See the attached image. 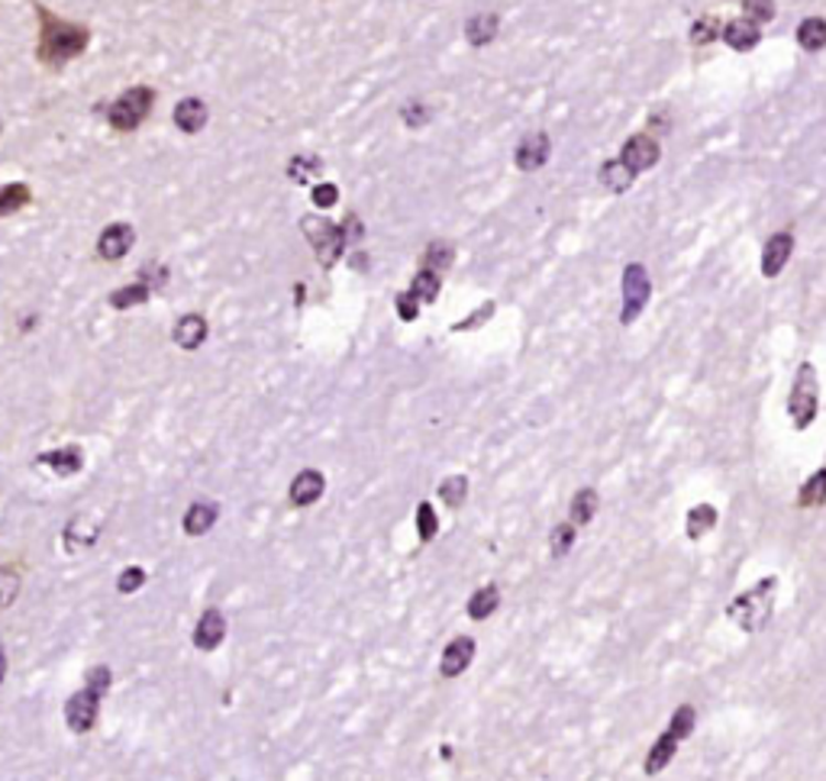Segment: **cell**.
<instances>
[{
	"instance_id": "29",
	"label": "cell",
	"mask_w": 826,
	"mask_h": 781,
	"mask_svg": "<svg viewBox=\"0 0 826 781\" xmlns=\"http://www.w3.org/2000/svg\"><path fill=\"white\" fill-rule=\"evenodd\" d=\"M465 494H469V479L465 475H452L439 485V497L445 501V507L459 510L465 504Z\"/></svg>"
},
{
	"instance_id": "26",
	"label": "cell",
	"mask_w": 826,
	"mask_h": 781,
	"mask_svg": "<svg viewBox=\"0 0 826 781\" xmlns=\"http://www.w3.org/2000/svg\"><path fill=\"white\" fill-rule=\"evenodd\" d=\"M597 504H601V497H597V491L594 488H582L575 497H572V524L579 527V524H591L594 520V514H597Z\"/></svg>"
},
{
	"instance_id": "15",
	"label": "cell",
	"mask_w": 826,
	"mask_h": 781,
	"mask_svg": "<svg viewBox=\"0 0 826 781\" xmlns=\"http://www.w3.org/2000/svg\"><path fill=\"white\" fill-rule=\"evenodd\" d=\"M223 636H227V620H223V614H220V610H207V614L197 620V627H195L197 649L210 652V649H217V646L223 642Z\"/></svg>"
},
{
	"instance_id": "23",
	"label": "cell",
	"mask_w": 826,
	"mask_h": 781,
	"mask_svg": "<svg viewBox=\"0 0 826 781\" xmlns=\"http://www.w3.org/2000/svg\"><path fill=\"white\" fill-rule=\"evenodd\" d=\"M217 524V504H195L185 514V534L188 537H203Z\"/></svg>"
},
{
	"instance_id": "18",
	"label": "cell",
	"mask_w": 826,
	"mask_h": 781,
	"mask_svg": "<svg viewBox=\"0 0 826 781\" xmlns=\"http://www.w3.org/2000/svg\"><path fill=\"white\" fill-rule=\"evenodd\" d=\"M597 175H601V185H604L607 191H614V195H624L632 182H636V172H632L624 158H610V162H604Z\"/></svg>"
},
{
	"instance_id": "16",
	"label": "cell",
	"mask_w": 826,
	"mask_h": 781,
	"mask_svg": "<svg viewBox=\"0 0 826 781\" xmlns=\"http://www.w3.org/2000/svg\"><path fill=\"white\" fill-rule=\"evenodd\" d=\"M724 40H727L729 50L736 52H752L759 46V40H762V30H759V23H752V20H733L724 26Z\"/></svg>"
},
{
	"instance_id": "35",
	"label": "cell",
	"mask_w": 826,
	"mask_h": 781,
	"mask_svg": "<svg viewBox=\"0 0 826 781\" xmlns=\"http://www.w3.org/2000/svg\"><path fill=\"white\" fill-rule=\"evenodd\" d=\"M417 534H420V539H423V542L437 539V534H439L437 514H433V507H430L427 501H423V504L417 507Z\"/></svg>"
},
{
	"instance_id": "4",
	"label": "cell",
	"mask_w": 826,
	"mask_h": 781,
	"mask_svg": "<svg viewBox=\"0 0 826 781\" xmlns=\"http://www.w3.org/2000/svg\"><path fill=\"white\" fill-rule=\"evenodd\" d=\"M152 107H155V91L146 88V85H140V88H130L126 95H120V98L110 103L107 120H110V127L117 133H133V130H140L146 123Z\"/></svg>"
},
{
	"instance_id": "3",
	"label": "cell",
	"mask_w": 826,
	"mask_h": 781,
	"mask_svg": "<svg viewBox=\"0 0 826 781\" xmlns=\"http://www.w3.org/2000/svg\"><path fill=\"white\" fill-rule=\"evenodd\" d=\"M775 579H766L756 587H749L746 594H739L733 604L727 607V614L733 620H739L742 630L749 634H759L766 624H769V614H772V597H775Z\"/></svg>"
},
{
	"instance_id": "30",
	"label": "cell",
	"mask_w": 826,
	"mask_h": 781,
	"mask_svg": "<svg viewBox=\"0 0 826 781\" xmlns=\"http://www.w3.org/2000/svg\"><path fill=\"white\" fill-rule=\"evenodd\" d=\"M410 292L417 294L420 297V304L427 300H437V294H439V272H433V268H420L417 275H414V285H410Z\"/></svg>"
},
{
	"instance_id": "41",
	"label": "cell",
	"mask_w": 826,
	"mask_h": 781,
	"mask_svg": "<svg viewBox=\"0 0 826 781\" xmlns=\"http://www.w3.org/2000/svg\"><path fill=\"white\" fill-rule=\"evenodd\" d=\"M491 314H494V304H485V307H482V314H478V310H475V314H469L462 323H455V327H452V333H465V330H472V327H482Z\"/></svg>"
},
{
	"instance_id": "9",
	"label": "cell",
	"mask_w": 826,
	"mask_h": 781,
	"mask_svg": "<svg viewBox=\"0 0 826 781\" xmlns=\"http://www.w3.org/2000/svg\"><path fill=\"white\" fill-rule=\"evenodd\" d=\"M549 152H552L549 136H546L542 130H536V133H530V136H524V140H520V146H517V152H514L517 168H520V172H536V168H542V165L549 162Z\"/></svg>"
},
{
	"instance_id": "2",
	"label": "cell",
	"mask_w": 826,
	"mask_h": 781,
	"mask_svg": "<svg viewBox=\"0 0 826 781\" xmlns=\"http://www.w3.org/2000/svg\"><path fill=\"white\" fill-rule=\"evenodd\" d=\"M107 684H110V669L95 666V669L88 672V684H85L78 694H71V697H68V704H65V721H68V730L71 733L95 730V724H98V714H100V697H103Z\"/></svg>"
},
{
	"instance_id": "40",
	"label": "cell",
	"mask_w": 826,
	"mask_h": 781,
	"mask_svg": "<svg viewBox=\"0 0 826 781\" xmlns=\"http://www.w3.org/2000/svg\"><path fill=\"white\" fill-rule=\"evenodd\" d=\"M397 314H400V320H417V314H420V297L414 292L400 294V297H397Z\"/></svg>"
},
{
	"instance_id": "37",
	"label": "cell",
	"mask_w": 826,
	"mask_h": 781,
	"mask_svg": "<svg viewBox=\"0 0 826 781\" xmlns=\"http://www.w3.org/2000/svg\"><path fill=\"white\" fill-rule=\"evenodd\" d=\"M572 546H575V524H565V527L552 530V556L555 559H562Z\"/></svg>"
},
{
	"instance_id": "10",
	"label": "cell",
	"mask_w": 826,
	"mask_h": 781,
	"mask_svg": "<svg viewBox=\"0 0 826 781\" xmlns=\"http://www.w3.org/2000/svg\"><path fill=\"white\" fill-rule=\"evenodd\" d=\"M620 158L639 175V172H646V168H652V165L659 162V143H656L649 133H636V136H630V140L624 143Z\"/></svg>"
},
{
	"instance_id": "25",
	"label": "cell",
	"mask_w": 826,
	"mask_h": 781,
	"mask_svg": "<svg viewBox=\"0 0 826 781\" xmlns=\"http://www.w3.org/2000/svg\"><path fill=\"white\" fill-rule=\"evenodd\" d=\"M497 604H500V591L494 585L482 587V591H475L472 601H469V617H472V620H487V617L497 610Z\"/></svg>"
},
{
	"instance_id": "33",
	"label": "cell",
	"mask_w": 826,
	"mask_h": 781,
	"mask_svg": "<svg viewBox=\"0 0 826 781\" xmlns=\"http://www.w3.org/2000/svg\"><path fill=\"white\" fill-rule=\"evenodd\" d=\"M452 258H455L452 245H445V243L427 245V252H423V268L442 272V268H449V265H452Z\"/></svg>"
},
{
	"instance_id": "12",
	"label": "cell",
	"mask_w": 826,
	"mask_h": 781,
	"mask_svg": "<svg viewBox=\"0 0 826 781\" xmlns=\"http://www.w3.org/2000/svg\"><path fill=\"white\" fill-rule=\"evenodd\" d=\"M133 243H136L133 227H126V223H113V227H107V230L100 233V240H98L100 258H107V262H120V258L133 249Z\"/></svg>"
},
{
	"instance_id": "1",
	"label": "cell",
	"mask_w": 826,
	"mask_h": 781,
	"mask_svg": "<svg viewBox=\"0 0 826 781\" xmlns=\"http://www.w3.org/2000/svg\"><path fill=\"white\" fill-rule=\"evenodd\" d=\"M33 3H36V16H40V62L52 72H58L88 50L91 30L85 23H68V20L55 16L40 0H33Z\"/></svg>"
},
{
	"instance_id": "24",
	"label": "cell",
	"mask_w": 826,
	"mask_h": 781,
	"mask_svg": "<svg viewBox=\"0 0 826 781\" xmlns=\"http://www.w3.org/2000/svg\"><path fill=\"white\" fill-rule=\"evenodd\" d=\"M797 43H801V50L807 52L826 50V20H821V16H807V20L797 26Z\"/></svg>"
},
{
	"instance_id": "11",
	"label": "cell",
	"mask_w": 826,
	"mask_h": 781,
	"mask_svg": "<svg viewBox=\"0 0 826 781\" xmlns=\"http://www.w3.org/2000/svg\"><path fill=\"white\" fill-rule=\"evenodd\" d=\"M472 659H475V639H472V636H459V639H452V642L445 646L442 662H439V672H442L445 679H455V675H462V672L472 666Z\"/></svg>"
},
{
	"instance_id": "17",
	"label": "cell",
	"mask_w": 826,
	"mask_h": 781,
	"mask_svg": "<svg viewBox=\"0 0 826 781\" xmlns=\"http://www.w3.org/2000/svg\"><path fill=\"white\" fill-rule=\"evenodd\" d=\"M207 117H210V113H207V103L197 98L181 100V103L175 107V123H178V130L188 133V136H195V133H200V130L207 127Z\"/></svg>"
},
{
	"instance_id": "6",
	"label": "cell",
	"mask_w": 826,
	"mask_h": 781,
	"mask_svg": "<svg viewBox=\"0 0 826 781\" xmlns=\"http://www.w3.org/2000/svg\"><path fill=\"white\" fill-rule=\"evenodd\" d=\"M788 414L797 430H807L817 417V369L811 362H801L794 388L788 397Z\"/></svg>"
},
{
	"instance_id": "42",
	"label": "cell",
	"mask_w": 826,
	"mask_h": 781,
	"mask_svg": "<svg viewBox=\"0 0 826 781\" xmlns=\"http://www.w3.org/2000/svg\"><path fill=\"white\" fill-rule=\"evenodd\" d=\"M320 168L317 158H294L291 162V178L294 182H307V175H313Z\"/></svg>"
},
{
	"instance_id": "14",
	"label": "cell",
	"mask_w": 826,
	"mask_h": 781,
	"mask_svg": "<svg viewBox=\"0 0 826 781\" xmlns=\"http://www.w3.org/2000/svg\"><path fill=\"white\" fill-rule=\"evenodd\" d=\"M323 488H327L323 475L317 469H304L291 482V504L294 507H310L323 497Z\"/></svg>"
},
{
	"instance_id": "43",
	"label": "cell",
	"mask_w": 826,
	"mask_h": 781,
	"mask_svg": "<svg viewBox=\"0 0 826 781\" xmlns=\"http://www.w3.org/2000/svg\"><path fill=\"white\" fill-rule=\"evenodd\" d=\"M337 200H340L337 185H317V188H313V204H317V207H323V210H327V207H333Z\"/></svg>"
},
{
	"instance_id": "27",
	"label": "cell",
	"mask_w": 826,
	"mask_h": 781,
	"mask_svg": "<svg viewBox=\"0 0 826 781\" xmlns=\"http://www.w3.org/2000/svg\"><path fill=\"white\" fill-rule=\"evenodd\" d=\"M30 200H33V195H30V188H26L23 182L3 185V188H0V217H10V213L23 210Z\"/></svg>"
},
{
	"instance_id": "32",
	"label": "cell",
	"mask_w": 826,
	"mask_h": 781,
	"mask_svg": "<svg viewBox=\"0 0 826 781\" xmlns=\"http://www.w3.org/2000/svg\"><path fill=\"white\" fill-rule=\"evenodd\" d=\"M148 288L140 282V285H133V288H120V292L110 294V304L117 307V310H126V307H136V304H146L148 300Z\"/></svg>"
},
{
	"instance_id": "19",
	"label": "cell",
	"mask_w": 826,
	"mask_h": 781,
	"mask_svg": "<svg viewBox=\"0 0 826 781\" xmlns=\"http://www.w3.org/2000/svg\"><path fill=\"white\" fill-rule=\"evenodd\" d=\"M40 462H43L46 469H52L55 475L68 479V475H78V472H81V465H85V455H81V449H75V446H65V449H58V452L40 455Z\"/></svg>"
},
{
	"instance_id": "21",
	"label": "cell",
	"mask_w": 826,
	"mask_h": 781,
	"mask_svg": "<svg viewBox=\"0 0 826 781\" xmlns=\"http://www.w3.org/2000/svg\"><path fill=\"white\" fill-rule=\"evenodd\" d=\"M497 26H500L497 13H478V16H472V20L465 23V40H469L472 46H487V43L497 36Z\"/></svg>"
},
{
	"instance_id": "44",
	"label": "cell",
	"mask_w": 826,
	"mask_h": 781,
	"mask_svg": "<svg viewBox=\"0 0 826 781\" xmlns=\"http://www.w3.org/2000/svg\"><path fill=\"white\" fill-rule=\"evenodd\" d=\"M3 675H7V659H3V646H0V682H3Z\"/></svg>"
},
{
	"instance_id": "38",
	"label": "cell",
	"mask_w": 826,
	"mask_h": 781,
	"mask_svg": "<svg viewBox=\"0 0 826 781\" xmlns=\"http://www.w3.org/2000/svg\"><path fill=\"white\" fill-rule=\"evenodd\" d=\"M400 117H404V123L410 127V130H420L427 120H430V110H427V103H420V100H410L404 110H400Z\"/></svg>"
},
{
	"instance_id": "28",
	"label": "cell",
	"mask_w": 826,
	"mask_h": 781,
	"mask_svg": "<svg viewBox=\"0 0 826 781\" xmlns=\"http://www.w3.org/2000/svg\"><path fill=\"white\" fill-rule=\"evenodd\" d=\"M797 504H801V507H821V504H826V469L814 472V475L801 485Z\"/></svg>"
},
{
	"instance_id": "8",
	"label": "cell",
	"mask_w": 826,
	"mask_h": 781,
	"mask_svg": "<svg viewBox=\"0 0 826 781\" xmlns=\"http://www.w3.org/2000/svg\"><path fill=\"white\" fill-rule=\"evenodd\" d=\"M649 292H652V282H649V272L632 262L624 268V314H620V323L630 327L632 320L642 314L646 300H649Z\"/></svg>"
},
{
	"instance_id": "34",
	"label": "cell",
	"mask_w": 826,
	"mask_h": 781,
	"mask_svg": "<svg viewBox=\"0 0 826 781\" xmlns=\"http://www.w3.org/2000/svg\"><path fill=\"white\" fill-rule=\"evenodd\" d=\"M16 591H20V572L10 569V565H3L0 569V610L16 601Z\"/></svg>"
},
{
	"instance_id": "5",
	"label": "cell",
	"mask_w": 826,
	"mask_h": 781,
	"mask_svg": "<svg viewBox=\"0 0 826 781\" xmlns=\"http://www.w3.org/2000/svg\"><path fill=\"white\" fill-rule=\"evenodd\" d=\"M691 730H694V707H679L675 717H672L669 733H662V736L656 739V746L649 749V756H646V776H659V772L672 762V756H675L681 739L691 736Z\"/></svg>"
},
{
	"instance_id": "13",
	"label": "cell",
	"mask_w": 826,
	"mask_h": 781,
	"mask_svg": "<svg viewBox=\"0 0 826 781\" xmlns=\"http://www.w3.org/2000/svg\"><path fill=\"white\" fill-rule=\"evenodd\" d=\"M791 249H794V237L791 233H775L766 243V249H762V275L766 278H778L781 275V268L791 258Z\"/></svg>"
},
{
	"instance_id": "36",
	"label": "cell",
	"mask_w": 826,
	"mask_h": 781,
	"mask_svg": "<svg viewBox=\"0 0 826 781\" xmlns=\"http://www.w3.org/2000/svg\"><path fill=\"white\" fill-rule=\"evenodd\" d=\"M742 13H746V20L762 26L775 16V0H742Z\"/></svg>"
},
{
	"instance_id": "22",
	"label": "cell",
	"mask_w": 826,
	"mask_h": 781,
	"mask_svg": "<svg viewBox=\"0 0 826 781\" xmlns=\"http://www.w3.org/2000/svg\"><path fill=\"white\" fill-rule=\"evenodd\" d=\"M714 524H717V510H714L711 504H697V507H691L687 524H684L687 539H694V542H697L704 534H711V530H714Z\"/></svg>"
},
{
	"instance_id": "39",
	"label": "cell",
	"mask_w": 826,
	"mask_h": 781,
	"mask_svg": "<svg viewBox=\"0 0 826 781\" xmlns=\"http://www.w3.org/2000/svg\"><path fill=\"white\" fill-rule=\"evenodd\" d=\"M143 585H146V572H143V569H126V572L117 579V591H120V594H133V591H140Z\"/></svg>"
},
{
	"instance_id": "31",
	"label": "cell",
	"mask_w": 826,
	"mask_h": 781,
	"mask_svg": "<svg viewBox=\"0 0 826 781\" xmlns=\"http://www.w3.org/2000/svg\"><path fill=\"white\" fill-rule=\"evenodd\" d=\"M717 36H720V20H717V16H701V20L691 26V43H694V46H711Z\"/></svg>"
},
{
	"instance_id": "20",
	"label": "cell",
	"mask_w": 826,
	"mask_h": 781,
	"mask_svg": "<svg viewBox=\"0 0 826 781\" xmlns=\"http://www.w3.org/2000/svg\"><path fill=\"white\" fill-rule=\"evenodd\" d=\"M207 340V320L200 317V314H188V317H181L178 320V327H175V342L181 345V349H200Z\"/></svg>"
},
{
	"instance_id": "7",
	"label": "cell",
	"mask_w": 826,
	"mask_h": 781,
	"mask_svg": "<svg viewBox=\"0 0 826 781\" xmlns=\"http://www.w3.org/2000/svg\"><path fill=\"white\" fill-rule=\"evenodd\" d=\"M300 227H304V237L317 249L320 265L323 268L337 265V258H340L342 249H345V233H342L340 227L330 223V220H323V217H304Z\"/></svg>"
}]
</instances>
